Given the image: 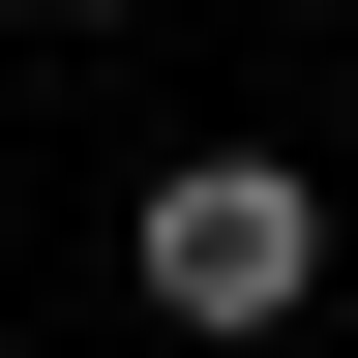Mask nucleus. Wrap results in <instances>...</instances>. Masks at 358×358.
Segmentation results:
<instances>
[{"mask_svg": "<svg viewBox=\"0 0 358 358\" xmlns=\"http://www.w3.org/2000/svg\"><path fill=\"white\" fill-rule=\"evenodd\" d=\"M30 30H150V0H30Z\"/></svg>", "mask_w": 358, "mask_h": 358, "instance_id": "2", "label": "nucleus"}, {"mask_svg": "<svg viewBox=\"0 0 358 358\" xmlns=\"http://www.w3.org/2000/svg\"><path fill=\"white\" fill-rule=\"evenodd\" d=\"M120 268H150V329H179V358H239V329H299V299H329V179L179 150L150 209H120Z\"/></svg>", "mask_w": 358, "mask_h": 358, "instance_id": "1", "label": "nucleus"}]
</instances>
